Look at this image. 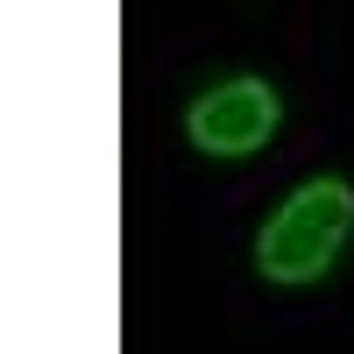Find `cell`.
Here are the masks:
<instances>
[{
  "instance_id": "6da1fadb",
  "label": "cell",
  "mask_w": 354,
  "mask_h": 354,
  "mask_svg": "<svg viewBox=\"0 0 354 354\" xmlns=\"http://www.w3.org/2000/svg\"><path fill=\"white\" fill-rule=\"evenodd\" d=\"M347 234H354V185L347 177H305V185L262 220V234H255V277L283 283V290L319 283L340 262Z\"/></svg>"
},
{
  "instance_id": "7a4b0ae2",
  "label": "cell",
  "mask_w": 354,
  "mask_h": 354,
  "mask_svg": "<svg viewBox=\"0 0 354 354\" xmlns=\"http://www.w3.org/2000/svg\"><path fill=\"white\" fill-rule=\"evenodd\" d=\"M283 121V100H277V85L270 78H220V85H205V93L185 106V135H192V149L198 156H255L262 142L277 135Z\"/></svg>"
}]
</instances>
